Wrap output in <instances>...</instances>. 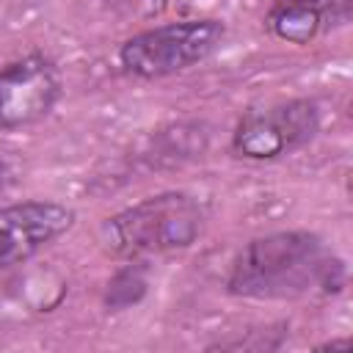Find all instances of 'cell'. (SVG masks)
<instances>
[{"mask_svg":"<svg viewBox=\"0 0 353 353\" xmlns=\"http://www.w3.org/2000/svg\"><path fill=\"white\" fill-rule=\"evenodd\" d=\"M345 281V262L314 232L290 229L248 240L232 259L226 290L237 298L284 301L314 290L331 295Z\"/></svg>","mask_w":353,"mask_h":353,"instance_id":"1","label":"cell"},{"mask_svg":"<svg viewBox=\"0 0 353 353\" xmlns=\"http://www.w3.org/2000/svg\"><path fill=\"white\" fill-rule=\"evenodd\" d=\"M207 226L204 204L182 190L146 196L102 223V245L116 259L171 254L193 245Z\"/></svg>","mask_w":353,"mask_h":353,"instance_id":"2","label":"cell"},{"mask_svg":"<svg viewBox=\"0 0 353 353\" xmlns=\"http://www.w3.org/2000/svg\"><path fill=\"white\" fill-rule=\"evenodd\" d=\"M226 25L215 17H193L154 25L119 47V63L141 80H160L204 63L223 41Z\"/></svg>","mask_w":353,"mask_h":353,"instance_id":"3","label":"cell"},{"mask_svg":"<svg viewBox=\"0 0 353 353\" xmlns=\"http://www.w3.org/2000/svg\"><path fill=\"white\" fill-rule=\"evenodd\" d=\"M320 132V105L306 97L248 108L232 130V152L243 160H279Z\"/></svg>","mask_w":353,"mask_h":353,"instance_id":"4","label":"cell"},{"mask_svg":"<svg viewBox=\"0 0 353 353\" xmlns=\"http://www.w3.org/2000/svg\"><path fill=\"white\" fill-rule=\"evenodd\" d=\"M61 88L58 63L41 52L0 66V132L39 124L61 99Z\"/></svg>","mask_w":353,"mask_h":353,"instance_id":"5","label":"cell"},{"mask_svg":"<svg viewBox=\"0 0 353 353\" xmlns=\"http://www.w3.org/2000/svg\"><path fill=\"white\" fill-rule=\"evenodd\" d=\"M74 223V210L58 201L28 199L0 207V273L11 270L44 245L58 240Z\"/></svg>","mask_w":353,"mask_h":353,"instance_id":"6","label":"cell"},{"mask_svg":"<svg viewBox=\"0 0 353 353\" xmlns=\"http://www.w3.org/2000/svg\"><path fill=\"white\" fill-rule=\"evenodd\" d=\"M353 17V0H273L265 28L287 44H312L314 39L345 28Z\"/></svg>","mask_w":353,"mask_h":353,"instance_id":"7","label":"cell"},{"mask_svg":"<svg viewBox=\"0 0 353 353\" xmlns=\"http://www.w3.org/2000/svg\"><path fill=\"white\" fill-rule=\"evenodd\" d=\"M146 292V279L138 268H124L113 276V281L108 284V298L105 303L113 306V309H121V306H130L135 303L141 295Z\"/></svg>","mask_w":353,"mask_h":353,"instance_id":"8","label":"cell"},{"mask_svg":"<svg viewBox=\"0 0 353 353\" xmlns=\"http://www.w3.org/2000/svg\"><path fill=\"white\" fill-rule=\"evenodd\" d=\"M11 182H14V168L6 160H0V196L11 188Z\"/></svg>","mask_w":353,"mask_h":353,"instance_id":"9","label":"cell"}]
</instances>
